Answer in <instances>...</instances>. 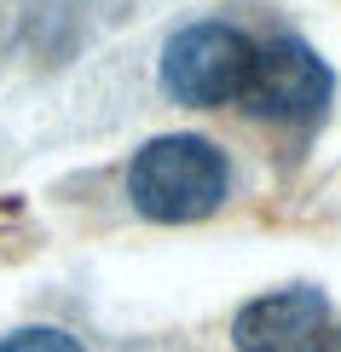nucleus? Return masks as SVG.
<instances>
[{
    "label": "nucleus",
    "mask_w": 341,
    "mask_h": 352,
    "mask_svg": "<svg viewBox=\"0 0 341 352\" xmlns=\"http://www.w3.org/2000/svg\"><path fill=\"white\" fill-rule=\"evenodd\" d=\"M330 335V300L313 283L272 289V295L249 300L231 318V346L237 352H313Z\"/></svg>",
    "instance_id": "20e7f679"
},
{
    "label": "nucleus",
    "mask_w": 341,
    "mask_h": 352,
    "mask_svg": "<svg viewBox=\"0 0 341 352\" xmlns=\"http://www.w3.org/2000/svg\"><path fill=\"white\" fill-rule=\"evenodd\" d=\"M0 352H87V346L58 324H23V329L0 335Z\"/></svg>",
    "instance_id": "39448f33"
},
{
    "label": "nucleus",
    "mask_w": 341,
    "mask_h": 352,
    "mask_svg": "<svg viewBox=\"0 0 341 352\" xmlns=\"http://www.w3.org/2000/svg\"><path fill=\"white\" fill-rule=\"evenodd\" d=\"M127 197L156 226H197L231 197V162L203 133H162L133 151Z\"/></svg>",
    "instance_id": "f257e3e1"
},
{
    "label": "nucleus",
    "mask_w": 341,
    "mask_h": 352,
    "mask_svg": "<svg viewBox=\"0 0 341 352\" xmlns=\"http://www.w3.org/2000/svg\"><path fill=\"white\" fill-rule=\"evenodd\" d=\"M249 69H255V41L226 18H197L168 35L156 81L185 110H220V104L243 98Z\"/></svg>",
    "instance_id": "f03ea898"
},
{
    "label": "nucleus",
    "mask_w": 341,
    "mask_h": 352,
    "mask_svg": "<svg viewBox=\"0 0 341 352\" xmlns=\"http://www.w3.org/2000/svg\"><path fill=\"white\" fill-rule=\"evenodd\" d=\"M335 93V76L330 64L307 47L301 35H272L266 47H255V69H249V87H243V104L249 116H260V122H313L324 116Z\"/></svg>",
    "instance_id": "7ed1b4c3"
},
{
    "label": "nucleus",
    "mask_w": 341,
    "mask_h": 352,
    "mask_svg": "<svg viewBox=\"0 0 341 352\" xmlns=\"http://www.w3.org/2000/svg\"><path fill=\"white\" fill-rule=\"evenodd\" d=\"M313 352H341V329H335V324H330V335H324V341H318V346H313Z\"/></svg>",
    "instance_id": "423d86ee"
}]
</instances>
